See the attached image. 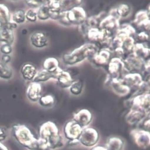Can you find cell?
I'll return each mask as SVG.
<instances>
[{"instance_id":"obj_6","label":"cell","mask_w":150,"mask_h":150,"mask_svg":"<svg viewBox=\"0 0 150 150\" xmlns=\"http://www.w3.org/2000/svg\"><path fill=\"white\" fill-rule=\"evenodd\" d=\"M81 127L75 121L69 122L65 127L66 136L70 139H77L82 133Z\"/></svg>"},{"instance_id":"obj_17","label":"cell","mask_w":150,"mask_h":150,"mask_svg":"<svg viewBox=\"0 0 150 150\" xmlns=\"http://www.w3.org/2000/svg\"><path fill=\"white\" fill-rule=\"evenodd\" d=\"M12 76L11 69L6 64L0 63V78L9 79Z\"/></svg>"},{"instance_id":"obj_14","label":"cell","mask_w":150,"mask_h":150,"mask_svg":"<svg viewBox=\"0 0 150 150\" xmlns=\"http://www.w3.org/2000/svg\"><path fill=\"white\" fill-rule=\"evenodd\" d=\"M43 67L44 70L52 73H55L60 69L58 60L53 57L46 59L44 62Z\"/></svg>"},{"instance_id":"obj_22","label":"cell","mask_w":150,"mask_h":150,"mask_svg":"<svg viewBox=\"0 0 150 150\" xmlns=\"http://www.w3.org/2000/svg\"><path fill=\"white\" fill-rule=\"evenodd\" d=\"M26 18L31 22H36L37 19V12L33 9H29L26 12Z\"/></svg>"},{"instance_id":"obj_5","label":"cell","mask_w":150,"mask_h":150,"mask_svg":"<svg viewBox=\"0 0 150 150\" xmlns=\"http://www.w3.org/2000/svg\"><path fill=\"white\" fill-rule=\"evenodd\" d=\"M98 140V134L97 131L92 128H88L82 132L79 137L81 143L86 146L94 145Z\"/></svg>"},{"instance_id":"obj_19","label":"cell","mask_w":150,"mask_h":150,"mask_svg":"<svg viewBox=\"0 0 150 150\" xmlns=\"http://www.w3.org/2000/svg\"><path fill=\"white\" fill-rule=\"evenodd\" d=\"M26 12L23 9H18L14 13L13 19L16 23H21L24 22L26 19Z\"/></svg>"},{"instance_id":"obj_9","label":"cell","mask_w":150,"mask_h":150,"mask_svg":"<svg viewBox=\"0 0 150 150\" xmlns=\"http://www.w3.org/2000/svg\"><path fill=\"white\" fill-rule=\"evenodd\" d=\"M55 74V79H57L59 86L61 87L67 88L71 86L73 82L71 75L68 72L60 69Z\"/></svg>"},{"instance_id":"obj_7","label":"cell","mask_w":150,"mask_h":150,"mask_svg":"<svg viewBox=\"0 0 150 150\" xmlns=\"http://www.w3.org/2000/svg\"><path fill=\"white\" fill-rule=\"evenodd\" d=\"M30 42L36 48H41L46 47L49 43V40L43 32L37 31L31 36Z\"/></svg>"},{"instance_id":"obj_18","label":"cell","mask_w":150,"mask_h":150,"mask_svg":"<svg viewBox=\"0 0 150 150\" xmlns=\"http://www.w3.org/2000/svg\"><path fill=\"white\" fill-rule=\"evenodd\" d=\"M37 17L41 20H46L50 18L49 9L48 5L43 4L37 11Z\"/></svg>"},{"instance_id":"obj_21","label":"cell","mask_w":150,"mask_h":150,"mask_svg":"<svg viewBox=\"0 0 150 150\" xmlns=\"http://www.w3.org/2000/svg\"><path fill=\"white\" fill-rule=\"evenodd\" d=\"M83 90V84L80 81L74 82L69 87V90L74 95H79Z\"/></svg>"},{"instance_id":"obj_20","label":"cell","mask_w":150,"mask_h":150,"mask_svg":"<svg viewBox=\"0 0 150 150\" xmlns=\"http://www.w3.org/2000/svg\"><path fill=\"white\" fill-rule=\"evenodd\" d=\"M39 103L42 106L44 107H49L52 106L54 103V97L51 95H46L41 97L39 99Z\"/></svg>"},{"instance_id":"obj_1","label":"cell","mask_w":150,"mask_h":150,"mask_svg":"<svg viewBox=\"0 0 150 150\" xmlns=\"http://www.w3.org/2000/svg\"><path fill=\"white\" fill-rule=\"evenodd\" d=\"M39 134L40 138L38 140V149L46 150L49 148H54L59 146L61 143L58 129L52 122H47L41 126Z\"/></svg>"},{"instance_id":"obj_23","label":"cell","mask_w":150,"mask_h":150,"mask_svg":"<svg viewBox=\"0 0 150 150\" xmlns=\"http://www.w3.org/2000/svg\"><path fill=\"white\" fill-rule=\"evenodd\" d=\"M120 145L118 139H111L108 143V150H120Z\"/></svg>"},{"instance_id":"obj_12","label":"cell","mask_w":150,"mask_h":150,"mask_svg":"<svg viewBox=\"0 0 150 150\" xmlns=\"http://www.w3.org/2000/svg\"><path fill=\"white\" fill-rule=\"evenodd\" d=\"M21 73L25 80H33L37 74L36 68L32 64H25L21 69Z\"/></svg>"},{"instance_id":"obj_26","label":"cell","mask_w":150,"mask_h":150,"mask_svg":"<svg viewBox=\"0 0 150 150\" xmlns=\"http://www.w3.org/2000/svg\"><path fill=\"white\" fill-rule=\"evenodd\" d=\"M7 131L4 127H0V142L4 140L6 138Z\"/></svg>"},{"instance_id":"obj_3","label":"cell","mask_w":150,"mask_h":150,"mask_svg":"<svg viewBox=\"0 0 150 150\" xmlns=\"http://www.w3.org/2000/svg\"><path fill=\"white\" fill-rule=\"evenodd\" d=\"M14 137L21 145L31 150L38 149V140L34 138L29 129L22 125H17L13 128Z\"/></svg>"},{"instance_id":"obj_11","label":"cell","mask_w":150,"mask_h":150,"mask_svg":"<svg viewBox=\"0 0 150 150\" xmlns=\"http://www.w3.org/2000/svg\"><path fill=\"white\" fill-rule=\"evenodd\" d=\"M14 40L13 29L9 27L0 26V41L11 45Z\"/></svg>"},{"instance_id":"obj_28","label":"cell","mask_w":150,"mask_h":150,"mask_svg":"<svg viewBox=\"0 0 150 150\" xmlns=\"http://www.w3.org/2000/svg\"><path fill=\"white\" fill-rule=\"evenodd\" d=\"M0 150H8L7 148L3 144L0 143Z\"/></svg>"},{"instance_id":"obj_15","label":"cell","mask_w":150,"mask_h":150,"mask_svg":"<svg viewBox=\"0 0 150 150\" xmlns=\"http://www.w3.org/2000/svg\"><path fill=\"white\" fill-rule=\"evenodd\" d=\"M51 78L55 79V73H50L44 69L37 73L33 81L35 82L39 83L46 81Z\"/></svg>"},{"instance_id":"obj_13","label":"cell","mask_w":150,"mask_h":150,"mask_svg":"<svg viewBox=\"0 0 150 150\" xmlns=\"http://www.w3.org/2000/svg\"><path fill=\"white\" fill-rule=\"evenodd\" d=\"M10 13L7 7L4 4H0V26L10 28Z\"/></svg>"},{"instance_id":"obj_2","label":"cell","mask_w":150,"mask_h":150,"mask_svg":"<svg viewBox=\"0 0 150 150\" xmlns=\"http://www.w3.org/2000/svg\"><path fill=\"white\" fill-rule=\"evenodd\" d=\"M97 47L93 43H86L74 50L71 53L64 54L62 57L66 64L72 65L84 61L91 56H94L97 52Z\"/></svg>"},{"instance_id":"obj_24","label":"cell","mask_w":150,"mask_h":150,"mask_svg":"<svg viewBox=\"0 0 150 150\" xmlns=\"http://www.w3.org/2000/svg\"><path fill=\"white\" fill-rule=\"evenodd\" d=\"M44 1H26V4L29 6L33 8H37L41 6L44 4Z\"/></svg>"},{"instance_id":"obj_4","label":"cell","mask_w":150,"mask_h":150,"mask_svg":"<svg viewBox=\"0 0 150 150\" xmlns=\"http://www.w3.org/2000/svg\"><path fill=\"white\" fill-rule=\"evenodd\" d=\"M58 19L65 24H80L85 21L86 13L82 7H74L67 11L60 13Z\"/></svg>"},{"instance_id":"obj_25","label":"cell","mask_w":150,"mask_h":150,"mask_svg":"<svg viewBox=\"0 0 150 150\" xmlns=\"http://www.w3.org/2000/svg\"><path fill=\"white\" fill-rule=\"evenodd\" d=\"M1 51L4 54H8L12 52V47L11 45L5 44L1 48Z\"/></svg>"},{"instance_id":"obj_8","label":"cell","mask_w":150,"mask_h":150,"mask_svg":"<svg viewBox=\"0 0 150 150\" xmlns=\"http://www.w3.org/2000/svg\"><path fill=\"white\" fill-rule=\"evenodd\" d=\"M42 88L39 83H31L27 87L26 89V96L30 100L36 101L41 98Z\"/></svg>"},{"instance_id":"obj_27","label":"cell","mask_w":150,"mask_h":150,"mask_svg":"<svg viewBox=\"0 0 150 150\" xmlns=\"http://www.w3.org/2000/svg\"><path fill=\"white\" fill-rule=\"evenodd\" d=\"M11 57L8 54H4L2 56V60L3 63L6 64L11 61Z\"/></svg>"},{"instance_id":"obj_10","label":"cell","mask_w":150,"mask_h":150,"mask_svg":"<svg viewBox=\"0 0 150 150\" xmlns=\"http://www.w3.org/2000/svg\"><path fill=\"white\" fill-rule=\"evenodd\" d=\"M74 121L81 127L87 126L91 120V115L87 110H83L75 114Z\"/></svg>"},{"instance_id":"obj_16","label":"cell","mask_w":150,"mask_h":150,"mask_svg":"<svg viewBox=\"0 0 150 150\" xmlns=\"http://www.w3.org/2000/svg\"><path fill=\"white\" fill-rule=\"evenodd\" d=\"M110 57V53L105 50H101L94 56V60L96 64L104 65L107 63Z\"/></svg>"},{"instance_id":"obj_29","label":"cell","mask_w":150,"mask_h":150,"mask_svg":"<svg viewBox=\"0 0 150 150\" xmlns=\"http://www.w3.org/2000/svg\"><path fill=\"white\" fill-rule=\"evenodd\" d=\"M92 150H106L104 147H101V146H97L93 148Z\"/></svg>"}]
</instances>
